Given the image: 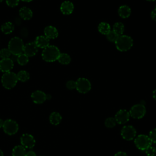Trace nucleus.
Returning a JSON list of instances; mask_svg holds the SVG:
<instances>
[{
	"label": "nucleus",
	"instance_id": "nucleus-39",
	"mask_svg": "<svg viewBox=\"0 0 156 156\" xmlns=\"http://www.w3.org/2000/svg\"><path fill=\"white\" fill-rule=\"evenodd\" d=\"M152 96H153V98L154 99H155L156 100V89L153 91V93H152Z\"/></svg>",
	"mask_w": 156,
	"mask_h": 156
},
{
	"label": "nucleus",
	"instance_id": "nucleus-37",
	"mask_svg": "<svg viewBox=\"0 0 156 156\" xmlns=\"http://www.w3.org/2000/svg\"><path fill=\"white\" fill-rule=\"evenodd\" d=\"M114 156H127V154L124 152H122V151H119V152H116Z\"/></svg>",
	"mask_w": 156,
	"mask_h": 156
},
{
	"label": "nucleus",
	"instance_id": "nucleus-21",
	"mask_svg": "<svg viewBox=\"0 0 156 156\" xmlns=\"http://www.w3.org/2000/svg\"><path fill=\"white\" fill-rule=\"evenodd\" d=\"M26 151L25 147L22 145H18L13 147L12 150V156H26Z\"/></svg>",
	"mask_w": 156,
	"mask_h": 156
},
{
	"label": "nucleus",
	"instance_id": "nucleus-41",
	"mask_svg": "<svg viewBox=\"0 0 156 156\" xmlns=\"http://www.w3.org/2000/svg\"><path fill=\"white\" fill-rule=\"evenodd\" d=\"M51 98V96L50 94H46V100H49Z\"/></svg>",
	"mask_w": 156,
	"mask_h": 156
},
{
	"label": "nucleus",
	"instance_id": "nucleus-6",
	"mask_svg": "<svg viewBox=\"0 0 156 156\" xmlns=\"http://www.w3.org/2000/svg\"><path fill=\"white\" fill-rule=\"evenodd\" d=\"M146 112V108L143 104H138L133 105L130 111V116L135 119H141L145 115Z\"/></svg>",
	"mask_w": 156,
	"mask_h": 156
},
{
	"label": "nucleus",
	"instance_id": "nucleus-42",
	"mask_svg": "<svg viewBox=\"0 0 156 156\" xmlns=\"http://www.w3.org/2000/svg\"><path fill=\"white\" fill-rule=\"evenodd\" d=\"M0 156H4L3 152H2V151L1 149H0Z\"/></svg>",
	"mask_w": 156,
	"mask_h": 156
},
{
	"label": "nucleus",
	"instance_id": "nucleus-34",
	"mask_svg": "<svg viewBox=\"0 0 156 156\" xmlns=\"http://www.w3.org/2000/svg\"><path fill=\"white\" fill-rule=\"evenodd\" d=\"M66 86L67 87L68 89L69 90H73L74 88H76V82L74 81V80H69L66 82Z\"/></svg>",
	"mask_w": 156,
	"mask_h": 156
},
{
	"label": "nucleus",
	"instance_id": "nucleus-17",
	"mask_svg": "<svg viewBox=\"0 0 156 156\" xmlns=\"http://www.w3.org/2000/svg\"><path fill=\"white\" fill-rule=\"evenodd\" d=\"M74 10L73 4L69 1H65L63 2L60 5L61 12L64 15L71 14Z\"/></svg>",
	"mask_w": 156,
	"mask_h": 156
},
{
	"label": "nucleus",
	"instance_id": "nucleus-46",
	"mask_svg": "<svg viewBox=\"0 0 156 156\" xmlns=\"http://www.w3.org/2000/svg\"><path fill=\"white\" fill-rule=\"evenodd\" d=\"M154 156H156V154H155V155H154Z\"/></svg>",
	"mask_w": 156,
	"mask_h": 156
},
{
	"label": "nucleus",
	"instance_id": "nucleus-23",
	"mask_svg": "<svg viewBox=\"0 0 156 156\" xmlns=\"http://www.w3.org/2000/svg\"><path fill=\"white\" fill-rule=\"evenodd\" d=\"M98 30L104 35H107L110 31V26L106 22H102L98 26Z\"/></svg>",
	"mask_w": 156,
	"mask_h": 156
},
{
	"label": "nucleus",
	"instance_id": "nucleus-28",
	"mask_svg": "<svg viewBox=\"0 0 156 156\" xmlns=\"http://www.w3.org/2000/svg\"><path fill=\"white\" fill-rule=\"evenodd\" d=\"M105 126L108 128H112L115 126L116 124V121L115 119V118L113 117H109L107 118L105 121Z\"/></svg>",
	"mask_w": 156,
	"mask_h": 156
},
{
	"label": "nucleus",
	"instance_id": "nucleus-13",
	"mask_svg": "<svg viewBox=\"0 0 156 156\" xmlns=\"http://www.w3.org/2000/svg\"><path fill=\"white\" fill-rule=\"evenodd\" d=\"M37 52L38 48L34 42L28 43L24 46L23 52L29 57L35 55Z\"/></svg>",
	"mask_w": 156,
	"mask_h": 156
},
{
	"label": "nucleus",
	"instance_id": "nucleus-19",
	"mask_svg": "<svg viewBox=\"0 0 156 156\" xmlns=\"http://www.w3.org/2000/svg\"><path fill=\"white\" fill-rule=\"evenodd\" d=\"M130 13H131V9L127 5H121L119 7L118 9V14L122 18H128L130 15Z\"/></svg>",
	"mask_w": 156,
	"mask_h": 156
},
{
	"label": "nucleus",
	"instance_id": "nucleus-24",
	"mask_svg": "<svg viewBox=\"0 0 156 156\" xmlns=\"http://www.w3.org/2000/svg\"><path fill=\"white\" fill-rule=\"evenodd\" d=\"M17 79L21 82H26L30 78L29 73L24 70H21L16 74Z\"/></svg>",
	"mask_w": 156,
	"mask_h": 156
},
{
	"label": "nucleus",
	"instance_id": "nucleus-45",
	"mask_svg": "<svg viewBox=\"0 0 156 156\" xmlns=\"http://www.w3.org/2000/svg\"><path fill=\"white\" fill-rule=\"evenodd\" d=\"M3 1V0H0V2H2Z\"/></svg>",
	"mask_w": 156,
	"mask_h": 156
},
{
	"label": "nucleus",
	"instance_id": "nucleus-47",
	"mask_svg": "<svg viewBox=\"0 0 156 156\" xmlns=\"http://www.w3.org/2000/svg\"></svg>",
	"mask_w": 156,
	"mask_h": 156
},
{
	"label": "nucleus",
	"instance_id": "nucleus-1",
	"mask_svg": "<svg viewBox=\"0 0 156 156\" xmlns=\"http://www.w3.org/2000/svg\"><path fill=\"white\" fill-rule=\"evenodd\" d=\"M60 54V50L54 45H49L44 49L41 53L42 58L47 62H53L57 60Z\"/></svg>",
	"mask_w": 156,
	"mask_h": 156
},
{
	"label": "nucleus",
	"instance_id": "nucleus-40",
	"mask_svg": "<svg viewBox=\"0 0 156 156\" xmlns=\"http://www.w3.org/2000/svg\"><path fill=\"white\" fill-rule=\"evenodd\" d=\"M3 124H4V121L1 119H0V128L2 127Z\"/></svg>",
	"mask_w": 156,
	"mask_h": 156
},
{
	"label": "nucleus",
	"instance_id": "nucleus-27",
	"mask_svg": "<svg viewBox=\"0 0 156 156\" xmlns=\"http://www.w3.org/2000/svg\"><path fill=\"white\" fill-rule=\"evenodd\" d=\"M16 61L21 66L26 65L29 62V57H27L24 53H22L17 55Z\"/></svg>",
	"mask_w": 156,
	"mask_h": 156
},
{
	"label": "nucleus",
	"instance_id": "nucleus-10",
	"mask_svg": "<svg viewBox=\"0 0 156 156\" xmlns=\"http://www.w3.org/2000/svg\"><path fill=\"white\" fill-rule=\"evenodd\" d=\"M130 116V113L127 110L125 109H121L117 112L115 115V119L116 121V123L122 124L128 122Z\"/></svg>",
	"mask_w": 156,
	"mask_h": 156
},
{
	"label": "nucleus",
	"instance_id": "nucleus-35",
	"mask_svg": "<svg viewBox=\"0 0 156 156\" xmlns=\"http://www.w3.org/2000/svg\"><path fill=\"white\" fill-rule=\"evenodd\" d=\"M151 18H152L153 20L156 21V6H155V7L154 8V9L151 12Z\"/></svg>",
	"mask_w": 156,
	"mask_h": 156
},
{
	"label": "nucleus",
	"instance_id": "nucleus-15",
	"mask_svg": "<svg viewBox=\"0 0 156 156\" xmlns=\"http://www.w3.org/2000/svg\"><path fill=\"white\" fill-rule=\"evenodd\" d=\"M34 43L38 48L44 49L49 45V39L44 35H39L36 37Z\"/></svg>",
	"mask_w": 156,
	"mask_h": 156
},
{
	"label": "nucleus",
	"instance_id": "nucleus-2",
	"mask_svg": "<svg viewBox=\"0 0 156 156\" xmlns=\"http://www.w3.org/2000/svg\"><path fill=\"white\" fill-rule=\"evenodd\" d=\"M24 43L21 38L15 37L10 39L8 44V49L13 55H18L23 52Z\"/></svg>",
	"mask_w": 156,
	"mask_h": 156
},
{
	"label": "nucleus",
	"instance_id": "nucleus-31",
	"mask_svg": "<svg viewBox=\"0 0 156 156\" xmlns=\"http://www.w3.org/2000/svg\"><path fill=\"white\" fill-rule=\"evenodd\" d=\"M145 152L147 156H154L156 154V148L150 146L145 150Z\"/></svg>",
	"mask_w": 156,
	"mask_h": 156
},
{
	"label": "nucleus",
	"instance_id": "nucleus-38",
	"mask_svg": "<svg viewBox=\"0 0 156 156\" xmlns=\"http://www.w3.org/2000/svg\"><path fill=\"white\" fill-rule=\"evenodd\" d=\"M26 156H37L36 154L33 152V151H29L26 152Z\"/></svg>",
	"mask_w": 156,
	"mask_h": 156
},
{
	"label": "nucleus",
	"instance_id": "nucleus-43",
	"mask_svg": "<svg viewBox=\"0 0 156 156\" xmlns=\"http://www.w3.org/2000/svg\"><path fill=\"white\" fill-rule=\"evenodd\" d=\"M21 1H24V2H30V1H32V0H21Z\"/></svg>",
	"mask_w": 156,
	"mask_h": 156
},
{
	"label": "nucleus",
	"instance_id": "nucleus-9",
	"mask_svg": "<svg viewBox=\"0 0 156 156\" xmlns=\"http://www.w3.org/2000/svg\"><path fill=\"white\" fill-rule=\"evenodd\" d=\"M76 90L81 93H86L91 89L90 81L85 78H79L76 81Z\"/></svg>",
	"mask_w": 156,
	"mask_h": 156
},
{
	"label": "nucleus",
	"instance_id": "nucleus-44",
	"mask_svg": "<svg viewBox=\"0 0 156 156\" xmlns=\"http://www.w3.org/2000/svg\"><path fill=\"white\" fill-rule=\"evenodd\" d=\"M147 1H154L155 0H147Z\"/></svg>",
	"mask_w": 156,
	"mask_h": 156
},
{
	"label": "nucleus",
	"instance_id": "nucleus-16",
	"mask_svg": "<svg viewBox=\"0 0 156 156\" xmlns=\"http://www.w3.org/2000/svg\"><path fill=\"white\" fill-rule=\"evenodd\" d=\"M44 34L48 39H54L57 37L58 34L57 29L52 26H46L44 29Z\"/></svg>",
	"mask_w": 156,
	"mask_h": 156
},
{
	"label": "nucleus",
	"instance_id": "nucleus-11",
	"mask_svg": "<svg viewBox=\"0 0 156 156\" xmlns=\"http://www.w3.org/2000/svg\"><path fill=\"white\" fill-rule=\"evenodd\" d=\"M21 145L26 148H32L35 144V140L34 136L30 134L25 133L21 136Z\"/></svg>",
	"mask_w": 156,
	"mask_h": 156
},
{
	"label": "nucleus",
	"instance_id": "nucleus-3",
	"mask_svg": "<svg viewBox=\"0 0 156 156\" xmlns=\"http://www.w3.org/2000/svg\"><path fill=\"white\" fill-rule=\"evenodd\" d=\"M117 49L119 51L124 52L129 50L133 45L132 38L126 35H121L118 37L115 42Z\"/></svg>",
	"mask_w": 156,
	"mask_h": 156
},
{
	"label": "nucleus",
	"instance_id": "nucleus-29",
	"mask_svg": "<svg viewBox=\"0 0 156 156\" xmlns=\"http://www.w3.org/2000/svg\"><path fill=\"white\" fill-rule=\"evenodd\" d=\"M11 52L8 48H3L0 50V57L2 58H10L11 55Z\"/></svg>",
	"mask_w": 156,
	"mask_h": 156
},
{
	"label": "nucleus",
	"instance_id": "nucleus-7",
	"mask_svg": "<svg viewBox=\"0 0 156 156\" xmlns=\"http://www.w3.org/2000/svg\"><path fill=\"white\" fill-rule=\"evenodd\" d=\"M2 128L5 133L9 135H12L18 132V124L16 121L9 119L4 121Z\"/></svg>",
	"mask_w": 156,
	"mask_h": 156
},
{
	"label": "nucleus",
	"instance_id": "nucleus-25",
	"mask_svg": "<svg viewBox=\"0 0 156 156\" xmlns=\"http://www.w3.org/2000/svg\"><path fill=\"white\" fill-rule=\"evenodd\" d=\"M124 30V26L122 23L117 22L113 27V31H114L118 36L122 35Z\"/></svg>",
	"mask_w": 156,
	"mask_h": 156
},
{
	"label": "nucleus",
	"instance_id": "nucleus-20",
	"mask_svg": "<svg viewBox=\"0 0 156 156\" xmlns=\"http://www.w3.org/2000/svg\"><path fill=\"white\" fill-rule=\"evenodd\" d=\"M1 30L2 32L5 34H11L14 30V25L11 22L7 21L2 24Z\"/></svg>",
	"mask_w": 156,
	"mask_h": 156
},
{
	"label": "nucleus",
	"instance_id": "nucleus-14",
	"mask_svg": "<svg viewBox=\"0 0 156 156\" xmlns=\"http://www.w3.org/2000/svg\"><path fill=\"white\" fill-rule=\"evenodd\" d=\"M31 98L35 104H42L46 100V94L42 91L36 90L31 94Z\"/></svg>",
	"mask_w": 156,
	"mask_h": 156
},
{
	"label": "nucleus",
	"instance_id": "nucleus-30",
	"mask_svg": "<svg viewBox=\"0 0 156 156\" xmlns=\"http://www.w3.org/2000/svg\"><path fill=\"white\" fill-rule=\"evenodd\" d=\"M118 35L114 32V31H110L107 34V39L112 42H115L117 38H118Z\"/></svg>",
	"mask_w": 156,
	"mask_h": 156
},
{
	"label": "nucleus",
	"instance_id": "nucleus-5",
	"mask_svg": "<svg viewBox=\"0 0 156 156\" xmlns=\"http://www.w3.org/2000/svg\"><path fill=\"white\" fill-rule=\"evenodd\" d=\"M134 143L136 147L141 151H145L152 144L149 136L144 134L137 136L134 140Z\"/></svg>",
	"mask_w": 156,
	"mask_h": 156
},
{
	"label": "nucleus",
	"instance_id": "nucleus-36",
	"mask_svg": "<svg viewBox=\"0 0 156 156\" xmlns=\"http://www.w3.org/2000/svg\"><path fill=\"white\" fill-rule=\"evenodd\" d=\"M21 35L22 36H23L24 37H26V36H27V35H28L27 30L26 28H23V29L21 30Z\"/></svg>",
	"mask_w": 156,
	"mask_h": 156
},
{
	"label": "nucleus",
	"instance_id": "nucleus-22",
	"mask_svg": "<svg viewBox=\"0 0 156 156\" xmlns=\"http://www.w3.org/2000/svg\"><path fill=\"white\" fill-rule=\"evenodd\" d=\"M62 121V116L58 112H52L49 116L50 122L55 126L58 125Z\"/></svg>",
	"mask_w": 156,
	"mask_h": 156
},
{
	"label": "nucleus",
	"instance_id": "nucleus-26",
	"mask_svg": "<svg viewBox=\"0 0 156 156\" xmlns=\"http://www.w3.org/2000/svg\"><path fill=\"white\" fill-rule=\"evenodd\" d=\"M57 60L59 63L63 65H68L71 62L70 56L66 53H60Z\"/></svg>",
	"mask_w": 156,
	"mask_h": 156
},
{
	"label": "nucleus",
	"instance_id": "nucleus-12",
	"mask_svg": "<svg viewBox=\"0 0 156 156\" xmlns=\"http://www.w3.org/2000/svg\"><path fill=\"white\" fill-rule=\"evenodd\" d=\"M13 67V61L11 58H2L0 60V71L3 73L10 72Z\"/></svg>",
	"mask_w": 156,
	"mask_h": 156
},
{
	"label": "nucleus",
	"instance_id": "nucleus-32",
	"mask_svg": "<svg viewBox=\"0 0 156 156\" xmlns=\"http://www.w3.org/2000/svg\"><path fill=\"white\" fill-rule=\"evenodd\" d=\"M149 137L152 142L154 143H156V128L153 129L149 132Z\"/></svg>",
	"mask_w": 156,
	"mask_h": 156
},
{
	"label": "nucleus",
	"instance_id": "nucleus-18",
	"mask_svg": "<svg viewBox=\"0 0 156 156\" xmlns=\"http://www.w3.org/2000/svg\"><path fill=\"white\" fill-rule=\"evenodd\" d=\"M19 15L22 19L24 20H29L32 17L33 13L29 8L27 7H23L20 9Z\"/></svg>",
	"mask_w": 156,
	"mask_h": 156
},
{
	"label": "nucleus",
	"instance_id": "nucleus-4",
	"mask_svg": "<svg viewBox=\"0 0 156 156\" xmlns=\"http://www.w3.org/2000/svg\"><path fill=\"white\" fill-rule=\"evenodd\" d=\"M18 80L16 74L11 71L4 73L1 77V83L3 87L9 90L13 88L16 85Z\"/></svg>",
	"mask_w": 156,
	"mask_h": 156
},
{
	"label": "nucleus",
	"instance_id": "nucleus-33",
	"mask_svg": "<svg viewBox=\"0 0 156 156\" xmlns=\"http://www.w3.org/2000/svg\"><path fill=\"white\" fill-rule=\"evenodd\" d=\"M6 4L10 7H15L19 4L20 0H5Z\"/></svg>",
	"mask_w": 156,
	"mask_h": 156
},
{
	"label": "nucleus",
	"instance_id": "nucleus-8",
	"mask_svg": "<svg viewBox=\"0 0 156 156\" xmlns=\"http://www.w3.org/2000/svg\"><path fill=\"white\" fill-rule=\"evenodd\" d=\"M136 131L135 128L130 125L124 126L121 130V135L123 139L127 141L132 140L136 136Z\"/></svg>",
	"mask_w": 156,
	"mask_h": 156
}]
</instances>
